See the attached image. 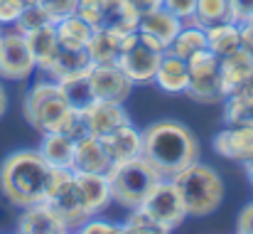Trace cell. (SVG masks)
I'll use <instances>...</instances> for the list:
<instances>
[{"instance_id":"obj_3","label":"cell","mask_w":253,"mask_h":234,"mask_svg":"<svg viewBox=\"0 0 253 234\" xmlns=\"http://www.w3.org/2000/svg\"><path fill=\"white\" fill-rule=\"evenodd\" d=\"M172 182L177 185L189 217H209L224 202V180L207 163L197 160L187 165L172 177Z\"/></svg>"},{"instance_id":"obj_48","label":"cell","mask_w":253,"mask_h":234,"mask_svg":"<svg viewBox=\"0 0 253 234\" xmlns=\"http://www.w3.org/2000/svg\"><path fill=\"white\" fill-rule=\"evenodd\" d=\"M0 32H2V27H0Z\"/></svg>"},{"instance_id":"obj_26","label":"cell","mask_w":253,"mask_h":234,"mask_svg":"<svg viewBox=\"0 0 253 234\" xmlns=\"http://www.w3.org/2000/svg\"><path fill=\"white\" fill-rule=\"evenodd\" d=\"M224 123H253V79L231 91L224 101Z\"/></svg>"},{"instance_id":"obj_42","label":"cell","mask_w":253,"mask_h":234,"mask_svg":"<svg viewBox=\"0 0 253 234\" xmlns=\"http://www.w3.org/2000/svg\"><path fill=\"white\" fill-rule=\"evenodd\" d=\"M241 50L253 57V22H244L241 25Z\"/></svg>"},{"instance_id":"obj_49","label":"cell","mask_w":253,"mask_h":234,"mask_svg":"<svg viewBox=\"0 0 253 234\" xmlns=\"http://www.w3.org/2000/svg\"><path fill=\"white\" fill-rule=\"evenodd\" d=\"M251 182H253V180H251Z\"/></svg>"},{"instance_id":"obj_6","label":"cell","mask_w":253,"mask_h":234,"mask_svg":"<svg viewBox=\"0 0 253 234\" xmlns=\"http://www.w3.org/2000/svg\"><path fill=\"white\" fill-rule=\"evenodd\" d=\"M189 64V84L187 96L197 104H221L226 99V86L221 79V64L219 57L207 47L187 59Z\"/></svg>"},{"instance_id":"obj_13","label":"cell","mask_w":253,"mask_h":234,"mask_svg":"<svg viewBox=\"0 0 253 234\" xmlns=\"http://www.w3.org/2000/svg\"><path fill=\"white\" fill-rule=\"evenodd\" d=\"M106 153L111 158V163H123V160H133V158L143 156V131L135 128L130 121L113 128L111 133L101 136Z\"/></svg>"},{"instance_id":"obj_4","label":"cell","mask_w":253,"mask_h":234,"mask_svg":"<svg viewBox=\"0 0 253 234\" xmlns=\"http://www.w3.org/2000/svg\"><path fill=\"white\" fill-rule=\"evenodd\" d=\"M106 177L111 182L113 202H118L126 210L140 207L145 202V197L150 195V190L163 180L158 175V170L143 156L133 158V160H123V163H113L106 170Z\"/></svg>"},{"instance_id":"obj_28","label":"cell","mask_w":253,"mask_h":234,"mask_svg":"<svg viewBox=\"0 0 253 234\" xmlns=\"http://www.w3.org/2000/svg\"><path fill=\"white\" fill-rule=\"evenodd\" d=\"M54 27H57V40H59V45H62V47H69V50H84L88 37H91V32H93V27H91L86 20H82L77 12H74V15H67V17H62V20H57Z\"/></svg>"},{"instance_id":"obj_44","label":"cell","mask_w":253,"mask_h":234,"mask_svg":"<svg viewBox=\"0 0 253 234\" xmlns=\"http://www.w3.org/2000/svg\"><path fill=\"white\" fill-rule=\"evenodd\" d=\"M5 111H7V91H5V86L0 84V118L5 116Z\"/></svg>"},{"instance_id":"obj_38","label":"cell","mask_w":253,"mask_h":234,"mask_svg":"<svg viewBox=\"0 0 253 234\" xmlns=\"http://www.w3.org/2000/svg\"><path fill=\"white\" fill-rule=\"evenodd\" d=\"M231 5V20L244 25V22H253V0H229Z\"/></svg>"},{"instance_id":"obj_47","label":"cell","mask_w":253,"mask_h":234,"mask_svg":"<svg viewBox=\"0 0 253 234\" xmlns=\"http://www.w3.org/2000/svg\"><path fill=\"white\" fill-rule=\"evenodd\" d=\"M35 2H44V0H25V5H35Z\"/></svg>"},{"instance_id":"obj_35","label":"cell","mask_w":253,"mask_h":234,"mask_svg":"<svg viewBox=\"0 0 253 234\" xmlns=\"http://www.w3.org/2000/svg\"><path fill=\"white\" fill-rule=\"evenodd\" d=\"M25 10V0H0V27H12Z\"/></svg>"},{"instance_id":"obj_27","label":"cell","mask_w":253,"mask_h":234,"mask_svg":"<svg viewBox=\"0 0 253 234\" xmlns=\"http://www.w3.org/2000/svg\"><path fill=\"white\" fill-rule=\"evenodd\" d=\"M57 84H59L62 94L67 96L69 106L77 109V111H84L86 106L96 99L93 86H91V67L84 69V72H77V74H69V77L59 79Z\"/></svg>"},{"instance_id":"obj_33","label":"cell","mask_w":253,"mask_h":234,"mask_svg":"<svg viewBox=\"0 0 253 234\" xmlns=\"http://www.w3.org/2000/svg\"><path fill=\"white\" fill-rule=\"evenodd\" d=\"M77 15L86 20L93 30L103 27L106 22V2L103 0H79L77 2Z\"/></svg>"},{"instance_id":"obj_43","label":"cell","mask_w":253,"mask_h":234,"mask_svg":"<svg viewBox=\"0 0 253 234\" xmlns=\"http://www.w3.org/2000/svg\"><path fill=\"white\" fill-rule=\"evenodd\" d=\"M138 37H140V40H143V42H145V45H148L150 50H155V52H160V55H163V52L168 50V47H165L163 42H158V40H155V37H150V35H140V32H138Z\"/></svg>"},{"instance_id":"obj_8","label":"cell","mask_w":253,"mask_h":234,"mask_svg":"<svg viewBox=\"0 0 253 234\" xmlns=\"http://www.w3.org/2000/svg\"><path fill=\"white\" fill-rule=\"evenodd\" d=\"M35 59L27 47V40L22 32L2 30L0 32V79L5 81H25L35 72Z\"/></svg>"},{"instance_id":"obj_17","label":"cell","mask_w":253,"mask_h":234,"mask_svg":"<svg viewBox=\"0 0 253 234\" xmlns=\"http://www.w3.org/2000/svg\"><path fill=\"white\" fill-rule=\"evenodd\" d=\"M111 158L106 153V146L98 136L88 133L74 146V173H106L111 168Z\"/></svg>"},{"instance_id":"obj_21","label":"cell","mask_w":253,"mask_h":234,"mask_svg":"<svg viewBox=\"0 0 253 234\" xmlns=\"http://www.w3.org/2000/svg\"><path fill=\"white\" fill-rule=\"evenodd\" d=\"M221 64V79L226 86V96L236 89H241L249 79H253V57L244 50H236L226 57H219Z\"/></svg>"},{"instance_id":"obj_18","label":"cell","mask_w":253,"mask_h":234,"mask_svg":"<svg viewBox=\"0 0 253 234\" xmlns=\"http://www.w3.org/2000/svg\"><path fill=\"white\" fill-rule=\"evenodd\" d=\"M153 84L160 86L168 94H184L187 84H189V64H187V59H182V57H177V55L165 50L163 57H160V64H158Z\"/></svg>"},{"instance_id":"obj_45","label":"cell","mask_w":253,"mask_h":234,"mask_svg":"<svg viewBox=\"0 0 253 234\" xmlns=\"http://www.w3.org/2000/svg\"><path fill=\"white\" fill-rule=\"evenodd\" d=\"M103 2H106V10H108V7H121V5H128L130 0H103Z\"/></svg>"},{"instance_id":"obj_19","label":"cell","mask_w":253,"mask_h":234,"mask_svg":"<svg viewBox=\"0 0 253 234\" xmlns=\"http://www.w3.org/2000/svg\"><path fill=\"white\" fill-rule=\"evenodd\" d=\"M179 30H182V20L174 17L165 7H158V10H153V12L138 17V32L155 37V40L163 42L165 47H169V42L174 40V35H177Z\"/></svg>"},{"instance_id":"obj_36","label":"cell","mask_w":253,"mask_h":234,"mask_svg":"<svg viewBox=\"0 0 253 234\" xmlns=\"http://www.w3.org/2000/svg\"><path fill=\"white\" fill-rule=\"evenodd\" d=\"M77 2H79V0H44L42 5L47 7L49 17L57 22V20H62V17H67V15H74V12H77Z\"/></svg>"},{"instance_id":"obj_24","label":"cell","mask_w":253,"mask_h":234,"mask_svg":"<svg viewBox=\"0 0 253 234\" xmlns=\"http://www.w3.org/2000/svg\"><path fill=\"white\" fill-rule=\"evenodd\" d=\"M91 67L88 62V55L86 50H69V47H62L54 52L52 62L44 67V74L52 79V81H59V79L69 77V74H77V72H84Z\"/></svg>"},{"instance_id":"obj_23","label":"cell","mask_w":253,"mask_h":234,"mask_svg":"<svg viewBox=\"0 0 253 234\" xmlns=\"http://www.w3.org/2000/svg\"><path fill=\"white\" fill-rule=\"evenodd\" d=\"M74 141L62 133V131H49V133H42V143H40V153L42 158L49 163V165H57V168H72L74 163ZM74 170V168H72Z\"/></svg>"},{"instance_id":"obj_25","label":"cell","mask_w":253,"mask_h":234,"mask_svg":"<svg viewBox=\"0 0 253 234\" xmlns=\"http://www.w3.org/2000/svg\"><path fill=\"white\" fill-rule=\"evenodd\" d=\"M204 32H207V47L216 57H226V55L241 50V25L234 22V20L211 25Z\"/></svg>"},{"instance_id":"obj_46","label":"cell","mask_w":253,"mask_h":234,"mask_svg":"<svg viewBox=\"0 0 253 234\" xmlns=\"http://www.w3.org/2000/svg\"><path fill=\"white\" fill-rule=\"evenodd\" d=\"M244 168H246V173H249V177H251V180H253V156L249 158L246 163H244Z\"/></svg>"},{"instance_id":"obj_41","label":"cell","mask_w":253,"mask_h":234,"mask_svg":"<svg viewBox=\"0 0 253 234\" xmlns=\"http://www.w3.org/2000/svg\"><path fill=\"white\" fill-rule=\"evenodd\" d=\"M130 5H133V10H135L138 17H140V15H148V12L163 7V0H130Z\"/></svg>"},{"instance_id":"obj_30","label":"cell","mask_w":253,"mask_h":234,"mask_svg":"<svg viewBox=\"0 0 253 234\" xmlns=\"http://www.w3.org/2000/svg\"><path fill=\"white\" fill-rule=\"evenodd\" d=\"M202 50H207V32L194 25H182V30L174 35V40L168 47V52L182 57V59H189L192 55H197Z\"/></svg>"},{"instance_id":"obj_7","label":"cell","mask_w":253,"mask_h":234,"mask_svg":"<svg viewBox=\"0 0 253 234\" xmlns=\"http://www.w3.org/2000/svg\"><path fill=\"white\" fill-rule=\"evenodd\" d=\"M160 57L163 55L150 50L138 37V32H130L121 37V52H118L116 64L126 72V77L133 81V86H143V84H153Z\"/></svg>"},{"instance_id":"obj_11","label":"cell","mask_w":253,"mask_h":234,"mask_svg":"<svg viewBox=\"0 0 253 234\" xmlns=\"http://www.w3.org/2000/svg\"><path fill=\"white\" fill-rule=\"evenodd\" d=\"M91 86H93L96 99H106L116 104H126L133 91V81L126 77V72L118 64H93Z\"/></svg>"},{"instance_id":"obj_20","label":"cell","mask_w":253,"mask_h":234,"mask_svg":"<svg viewBox=\"0 0 253 234\" xmlns=\"http://www.w3.org/2000/svg\"><path fill=\"white\" fill-rule=\"evenodd\" d=\"M121 37L123 35H116L108 27H96L84 47L91 67L93 64H116L118 52H121Z\"/></svg>"},{"instance_id":"obj_32","label":"cell","mask_w":253,"mask_h":234,"mask_svg":"<svg viewBox=\"0 0 253 234\" xmlns=\"http://www.w3.org/2000/svg\"><path fill=\"white\" fill-rule=\"evenodd\" d=\"M49 22H54V20L49 17L47 7L42 2H35V5H25V10L20 12V17H17V22L12 27L25 35V32H32V30H37L42 25H49Z\"/></svg>"},{"instance_id":"obj_37","label":"cell","mask_w":253,"mask_h":234,"mask_svg":"<svg viewBox=\"0 0 253 234\" xmlns=\"http://www.w3.org/2000/svg\"><path fill=\"white\" fill-rule=\"evenodd\" d=\"M163 7L169 10L174 17H179L182 22L187 17L194 15V7H197V0H163Z\"/></svg>"},{"instance_id":"obj_29","label":"cell","mask_w":253,"mask_h":234,"mask_svg":"<svg viewBox=\"0 0 253 234\" xmlns=\"http://www.w3.org/2000/svg\"><path fill=\"white\" fill-rule=\"evenodd\" d=\"M231 20V5L229 0H197L194 15L187 17L182 25H194V27H211L219 22H229Z\"/></svg>"},{"instance_id":"obj_22","label":"cell","mask_w":253,"mask_h":234,"mask_svg":"<svg viewBox=\"0 0 253 234\" xmlns=\"http://www.w3.org/2000/svg\"><path fill=\"white\" fill-rule=\"evenodd\" d=\"M25 40H27V47L32 52V59H35V67L40 72H44V67L52 62L54 52L59 50V40H57V27L54 22L49 25H42L32 32H25Z\"/></svg>"},{"instance_id":"obj_12","label":"cell","mask_w":253,"mask_h":234,"mask_svg":"<svg viewBox=\"0 0 253 234\" xmlns=\"http://www.w3.org/2000/svg\"><path fill=\"white\" fill-rule=\"evenodd\" d=\"M82 114H84L88 131H91L93 136H98V138L130 121V116H128V111L123 109V104L106 101V99H93Z\"/></svg>"},{"instance_id":"obj_10","label":"cell","mask_w":253,"mask_h":234,"mask_svg":"<svg viewBox=\"0 0 253 234\" xmlns=\"http://www.w3.org/2000/svg\"><path fill=\"white\" fill-rule=\"evenodd\" d=\"M211 148L216 156L244 165L253 156V123H226L214 136Z\"/></svg>"},{"instance_id":"obj_1","label":"cell","mask_w":253,"mask_h":234,"mask_svg":"<svg viewBox=\"0 0 253 234\" xmlns=\"http://www.w3.org/2000/svg\"><path fill=\"white\" fill-rule=\"evenodd\" d=\"M143 158L163 180H172L179 170L199 160V141L179 121H155L143 131Z\"/></svg>"},{"instance_id":"obj_14","label":"cell","mask_w":253,"mask_h":234,"mask_svg":"<svg viewBox=\"0 0 253 234\" xmlns=\"http://www.w3.org/2000/svg\"><path fill=\"white\" fill-rule=\"evenodd\" d=\"M17 232L22 234H64L69 232L62 217L47 205V202H35L22 207L17 217Z\"/></svg>"},{"instance_id":"obj_31","label":"cell","mask_w":253,"mask_h":234,"mask_svg":"<svg viewBox=\"0 0 253 234\" xmlns=\"http://www.w3.org/2000/svg\"><path fill=\"white\" fill-rule=\"evenodd\" d=\"M121 227L126 234H168V230L153 215H148L143 207H133Z\"/></svg>"},{"instance_id":"obj_9","label":"cell","mask_w":253,"mask_h":234,"mask_svg":"<svg viewBox=\"0 0 253 234\" xmlns=\"http://www.w3.org/2000/svg\"><path fill=\"white\" fill-rule=\"evenodd\" d=\"M148 215H153L168 232L177 230L189 215H187V207H184V200L177 190V185L172 180H160L150 195L145 197V202L140 205Z\"/></svg>"},{"instance_id":"obj_40","label":"cell","mask_w":253,"mask_h":234,"mask_svg":"<svg viewBox=\"0 0 253 234\" xmlns=\"http://www.w3.org/2000/svg\"><path fill=\"white\" fill-rule=\"evenodd\" d=\"M236 232L253 234V202H251V205H246V207L239 212V220H236Z\"/></svg>"},{"instance_id":"obj_2","label":"cell","mask_w":253,"mask_h":234,"mask_svg":"<svg viewBox=\"0 0 253 234\" xmlns=\"http://www.w3.org/2000/svg\"><path fill=\"white\" fill-rule=\"evenodd\" d=\"M49 163L35 148L15 151L0 165V192L15 207H27L44 200Z\"/></svg>"},{"instance_id":"obj_39","label":"cell","mask_w":253,"mask_h":234,"mask_svg":"<svg viewBox=\"0 0 253 234\" xmlns=\"http://www.w3.org/2000/svg\"><path fill=\"white\" fill-rule=\"evenodd\" d=\"M79 232H84V234H118V232H123V227H121V225H113V222H106V220L91 217Z\"/></svg>"},{"instance_id":"obj_15","label":"cell","mask_w":253,"mask_h":234,"mask_svg":"<svg viewBox=\"0 0 253 234\" xmlns=\"http://www.w3.org/2000/svg\"><path fill=\"white\" fill-rule=\"evenodd\" d=\"M77 187H79V195L84 200L86 212L91 217L101 215L113 202L111 182H108L106 173H77Z\"/></svg>"},{"instance_id":"obj_16","label":"cell","mask_w":253,"mask_h":234,"mask_svg":"<svg viewBox=\"0 0 253 234\" xmlns=\"http://www.w3.org/2000/svg\"><path fill=\"white\" fill-rule=\"evenodd\" d=\"M47 205L62 217V222L67 225L69 232H79L86 222L91 220V215L86 212V207H84V200H82V195H79L77 177H74V182H72L64 192H59L57 197L47 200Z\"/></svg>"},{"instance_id":"obj_34","label":"cell","mask_w":253,"mask_h":234,"mask_svg":"<svg viewBox=\"0 0 253 234\" xmlns=\"http://www.w3.org/2000/svg\"><path fill=\"white\" fill-rule=\"evenodd\" d=\"M62 133H67L74 143L77 141H82L84 136H88L91 131H88V126H86V118L82 111H77V109H72L69 111V116H67V121H64V126H62Z\"/></svg>"},{"instance_id":"obj_5","label":"cell","mask_w":253,"mask_h":234,"mask_svg":"<svg viewBox=\"0 0 253 234\" xmlns=\"http://www.w3.org/2000/svg\"><path fill=\"white\" fill-rule=\"evenodd\" d=\"M69 111H72V106H69L67 96L62 94L59 84L52 79L32 84L22 99L25 121L40 133L62 131Z\"/></svg>"}]
</instances>
